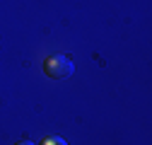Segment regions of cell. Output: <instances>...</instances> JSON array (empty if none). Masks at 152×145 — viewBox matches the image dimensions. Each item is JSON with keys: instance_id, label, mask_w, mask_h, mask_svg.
Masks as SVG:
<instances>
[{"instance_id": "1", "label": "cell", "mask_w": 152, "mask_h": 145, "mask_svg": "<svg viewBox=\"0 0 152 145\" xmlns=\"http://www.w3.org/2000/svg\"><path fill=\"white\" fill-rule=\"evenodd\" d=\"M72 70H75V65H72V61L65 56V53H51V56H46V61H44V72L48 78H53V80L70 78Z\"/></svg>"}, {"instance_id": "2", "label": "cell", "mask_w": 152, "mask_h": 145, "mask_svg": "<svg viewBox=\"0 0 152 145\" xmlns=\"http://www.w3.org/2000/svg\"><path fill=\"white\" fill-rule=\"evenodd\" d=\"M41 145H68V143L63 138H58V135H48V138L41 140Z\"/></svg>"}, {"instance_id": "3", "label": "cell", "mask_w": 152, "mask_h": 145, "mask_svg": "<svg viewBox=\"0 0 152 145\" xmlns=\"http://www.w3.org/2000/svg\"><path fill=\"white\" fill-rule=\"evenodd\" d=\"M15 145H34L31 140H20V143H15Z\"/></svg>"}]
</instances>
